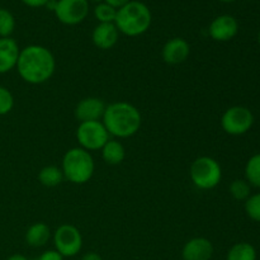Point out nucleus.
I'll list each match as a JSON object with an SVG mask.
<instances>
[{"label":"nucleus","instance_id":"obj_1","mask_svg":"<svg viewBox=\"0 0 260 260\" xmlns=\"http://www.w3.org/2000/svg\"><path fill=\"white\" fill-rule=\"evenodd\" d=\"M15 68L25 83L38 85L52 78L56 69V60L47 47L30 45L20 50Z\"/></svg>","mask_w":260,"mask_h":260},{"label":"nucleus","instance_id":"obj_2","mask_svg":"<svg viewBox=\"0 0 260 260\" xmlns=\"http://www.w3.org/2000/svg\"><path fill=\"white\" fill-rule=\"evenodd\" d=\"M102 119L108 134L119 139L136 135L142 122L139 109L127 102H114L107 106Z\"/></svg>","mask_w":260,"mask_h":260},{"label":"nucleus","instance_id":"obj_3","mask_svg":"<svg viewBox=\"0 0 260 260\" xmlns=\"http://www.w3.org/2000/svg\"><path fill=\"white\" fill-rule=\"evenodd\" d=\"M152 15L149 7L146 4L137 0H131L117 9L116 24L118 32L128 36V37H137L144 35L151 25Z\"/></svg>","mask_w":260,"mask_h":260},{"label":"nucleus","instance_id":"obj_4","mask_svg":"<svg viewBox=\"0 0 260 260\" xmlns=\"http://www.w3.org/2000/svg\"><path fill=\"white\" fill-rule=\"evenodd\" d=\"M94 159L90 152L81 147L68 150L62 157L63 178L73 184H85L94 174Z\"/></svg>","mask_w":260,"mask_h":260},{"label":"nucleus","instance_id":"obj_5","mask_svg":"<svg viewBox=\"0 0 260 260\" xmlns=\"http://www.w3.org/2000/svg\"><path fill=\"white\" fill-rule=\"evenodd\" d=\"M189 177L193 184L203 190L217 187L222 179V169L217 160L211 156H200L192 162Z\"/></svg>","mask_w":260,"mask_h":260},{"label":"nucleus","instance_id":"obj_6","mask_svg":"<svg viewBox=\"0 0 260 260\" xmlns=\"http://www.w3.org/2000/svg\"><path fill=\"white\" fill-rule=\"evenodd\" d=\"M254 124V114L248 107L234 106L226 109L221 117V127L231 136H241L250 131Z\"/></svg>","mask_w":260,"mask_h":260},{"label":"nucleus","instance_id":"obj_7","mask_svg":"<svg viewBox=\"0 0 260 260\" xmlns=\"http://www.w3.org/2000/svg\"><path fill=\"white\" fill-rule=\"evenodd\" d=\"M76 140L81 149L86 151H96L102 150L106 145L109 140V134L102 122H80L76 128Z\"/></svg>","mask_w":260,"mask_h":260},{"label":"nucleus","instance_id":"obj_8","mask_svg":"<svg viewBox=\"0 0 260 260\" xmlns=\"http://www.w3.org/2000/svg\"><path fill=\"white\" fill-rule=\"evenodd\" d=\"M53 244L58 253L62 256H75L83 246V236L78 228L74 225H61L53 234Z\"/></svg>","mask_w":260,"mask_h":260},{"label":"nucleus","instance_id":"obj_9","mask_svg":"<svg viewBox=\"0 0 260 260\" xmlns=\"http://www.w3.org/2000/svg\"><path fill=\"white\" fill-rule=\"evenodd\" d=\"M53 13L62 24L76 25L88 15L89 3L88 0H57Z\"/></svg>","mask_w":260,"mask_h":260},{"label":"nucleus","instance_id":"obj_10","mask_svg":"<svg viewBox=\"0 0 260 260\" xmlns=\"http://www.w3.org/2000/svg\"><path fill=\"white\" fill-rule=\"evenodd\" d=\"M239 32V23L233 15L222 14L216 17L208 27V35L217 42L231 41Z\"/></svg>","mask_w":260,"mask_h":260},{"label":"nucleus","instance_id":"obj_11","mask_svg":"<svg viewBox=\"0 0 260 260\" xmlns=\"http://www.w3.org/2000/svg\"><path fill=\"white\" fill-rule=\"evenodd\" d=\"M190 55V46L184 38L174 37L168 41L161 51L162 60L168 65H179L187 61Z\"/></svg>","mask_w":260,"mask_h":260},{"label":"nucleus","instance_id":"obj_12","mask_svg":"<svg viewBox=\"0 0 260 260\" xmlns=\"http://www.w3.org/2000/svg\"><path fill=\"white\" fill-rule=\"evenodd\" d=\"M106 104L102 99L95 96H88L84 98L76 104L75 107V118L80 122L99 121L103 117L106 111Z\"/></svg>","mask_w":260,"mask_h":260},{"label":"nucleus","instance_id":"obj_13","mask_svg":"<svg viewBox=\"0 0 260 260\" xmlns=\"http://www.w3.org/2000/svg\"><path fill=\"white\" fill-rule=\"evenodd\" d=\"M213 245L206 238H193L183 248V260H211Z\"/></svg>","mask_w":260,"mask_h":260},{"label":"nucleus","instance_id":"obj_14","mask_svg":"<svg viewBox=\"0 0 260 260\" xmlns=\"http://www.w3.org/2000/svg\"><path fill=\"white\" fill-rule=\"evenodd\" d=\"M119 32L114 23H99L91 33L94 46L99 50H111L118 41Z\"/></svg>","mask_w":260,"mask_h":260},{"label":"nucleus","instance_id":"obj_15","mask_svg":"<svg viewBox=\"0 0 260 260\" xmlns=\"http://www.w3.org/2000/svg\"><path fill=\"white\" fill-rule=\"evenodd\" d=\"M20 48L12 37L0 38V74H7L17 66Z\"/></svg>","mask_w":260,"mask_h":260},{"label":"nucleus","instance_id":"obj_16","mask_svg":"<svg viewBox=\"0 0 260 260\" xmlns=\"http://www.w3.org/2000/svg\"><path fill=\"white\" fill-rule=\"evenodd\" d=\"M51 238L50 226L45 222H37L29 226L25 233V243L32 248H41L46 245Z\"/></svg>","mask_w":260,"mask_h":260},{"label":"nucleus","instance_id":"obj_17","mask_svg":"<svg viewBox=\"0 0 260 260\" xmlns=\"http://www.w3.org/2000/svg\"><path fill=\"white\" fill-rule=\"evenodd\" d=\"M102 157L109 165H118L126 157V150L123 145L117 140H108L102 147Z\"/></svg>","mask_w":260,"mask_h":260},{"label":"nucleus","instance_id":"obj_18","mask_svg":"<svg viewBox=\"0 0 260 260\" xmlns=\"http://www.w3.org/2000/svg\"><path fill=\"white\" fill-rule=\"evenodd\" d=\"M63 180V173L55 165H47L38 173V182L47 188L57 187Z\"/></svg>","mask_w":260,"mask_h":260},{"label":"nucleus","instance_id":"obj_19","mask_svg":"<svg viewBox=\"0 0 260 260\" xmlns=\"http://www.w3.org/2000/svg\"><path fill=\"white\" fill-rule=\"evenodd\" d=\"M228 260H256V250L251 244L238 243L229 250Z\"/></svg>","mask_w":260,"mask_h":260},{"label":"nucleus","instance_id":"obj_20","mask_svg":"<svg viewBox=\"0 0 260 260\" xmlns=\"http://www.w3.org/2000/svg\"><path fill=\"white\" fill-rule=\"evenodd\" d=\"M245 180L250 184V187L260 188V152L253 155L246 161Z\"/></svg>","mask_w":260,"mask_h":260},{"label":"nucleus","instance_id":"obj_21","mask_svg":"<svg viewBox=\"0 0 260 260\" xmlns=\"http://www.w3.org/2000/svg\"><path fill=\"white\" fill-rule=\"evenodd\" d=\"M229 190L236 201H246L251 196V187L245 179H235L229 187Z\"/></svg>","mask_w":260,"mask_h":260},{"label":"nucleus","instance_id":"obj_22","mask_svg":"<svg viewBox=\"0 0 260 260\" xmlns=\"http://www.w3.org/2000/svg\"><path fill=\"white\" fill-rule=\"evenodd\" d=\"M15 29L14 15L8 9L0 8V38H7L12 36Z\"/></svg>","mask_w":260,"mask_h":260},{"label":"nucleus","instance_id":"obj_23","mask_svg":"<svg viewBox=\"0 0 260 260\" xmlns=\"http://www.w3.org/2000/svg\"><path fill=\"white\" fill-rule=\"evenodd\" d=\"M117 15V9L108 5L107 3H99L94 9V17L99 23H114Z\"/></svg>","mask_w":260,"mask_h":260},{"label":"nucleus","instance_id":"obj_24","mask_svg":"<svg viewBox=\"0 0 260 260\" xmlns=\"http://www.w3.org/2000/svg\"><path fill=\"white\" fill-rule=\"evenodd\" d=\"M245 212L249 218L255 222H260V192L251 194L245 201Z\"/></svg>","mask_w":260,"mask_h":260},{"label":"nucleus","instance_id":"obj_25","mask_svg":"<svg viewBox=\"0 0 260 260\" xmlns=\"http://www.w3.org/2000/svg\"><path fill=\"white\" fill-rule=\"evenodd\" d=\"M14 107V96L12 91L5 86L0 85V116L9 113Z\"/></svg>","mask_w":260,"mask_h":260},{"label":"nucleus","instance_id":"obj_26","mask_svg":"<svg viewBox=\"0 0 260 260\" xmlns=\"http://www.w3.org/2000/svg\"><path fill=\"white\" fill-rule=\"evenodd\" d=\"M63 256L57 250H47L38 258V260H62Z\"/></svg>","mask_w":260,"mask_h":260},{"label":"nucleus","instance_id":"obj_27","mask_svg":"<svg viewBox=\"0 0 260 260\" xmlns=\"http://www.w3.org/2000/svg\"><path fill=\"white\" fill-rule=\"evenodd\" d=\"M50 2V0H22L23 4H25L27 7L30 8H41L46 7V4Z\"/></svg>","mask_w":260,"mask_h":260},{"label":"nucleus","instance_id":"obj_28","mask_svg":"<svg viewBox=\"0 0 260 260\" xmlns=\"http://www.w3.org/2000/svg\"><path fill=\"white\" fill-rule=\"evenodd\" d=\"M103 2L107 3L108 5H111V7H113L114 9H119V8L126 5L127 3H129L131 0H103Z\"/></svg>","mask_w":260,"mask_h":260},{"label":"nucleus","instance_id":"obj_29","mask_svg":"<svg viewBox=\"0 0 260 260\" xmlns=\"http://www.w3.org/2000/svg\"><path fill=\"white\" fill-rule=\"evenodd\" d=\"M81 260H102V258L99 254L94 253V251H90V253H86L85 255L81 258Z\"/></svg>","mask_w":260,"mask_h":260},{"label":"nucleus","instance_id":"obj_30","mask_svg":"<svg viewBox=\"0 0 260 260\" xmlns=\"http://www.w3.org/2000/svg\"><path fill=\"white\" fill-rule=\"evenodd\" d=\"M8 260H28L24 255H20V254H14V255L9 256Z\"/></svg>","mask_w":260,"mask_h":260},{"label":"nucleus","instance_id":"obj_31","mask_svg":"<svg viewBox=\"0 0 260 260\" xmlns=\"http://www.w3.org/2000/svg\"><path fill=\"white\" fill-rule=\"evenodd\" d=\"M220 2H223V3H231V2H235V0H220Z\"/></svg>","mask_w":260,"mask_h":260},{"label":"nucleus","instance_id":"obj_32","mask_svg":"<svg viewBox=\"0 0 260 260\" xmlns=\"http://www.w3.org/2000/svg\"><path fill=\"white\" fill-rule=\"evenodd\" d=\"M91 2H95V3H102L103 0H91Z\"/></svg>","mask_w":260,"mask_h":260},{"label":"nucleus","instance_id":"obj_33","mask_svg":"<svg viewBox=\"0 0 260 260\" xmlns=\"http://www.w3.org/2000/svg\"><path fill=\"white\" fill-rule=\"evenodd\" d=\"M258 42H259V46H260V30H259V35H258Z\"/></svg>","mask_w":260,"mask_h":260},{"label":"nucleus","instance_id":"obj_34","mask_svg":"<svg viewBox=\"0 0 260 260\" xmlns=\"http://www.w3.org/2000/svg\"><path fill=\"white\" fill-rule=\"evenodd\" d=\"M37 260H38V259H37Z\"/></svg>","mask_w":260,"mask_h":260}]
</instances>
